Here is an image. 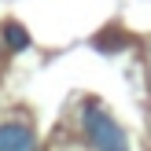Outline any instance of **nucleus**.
<instances>
[{"label": "nucleus", "mask_w": 151, "mask_h": 151, "mask_svg": "<svg viewBox=\"0 0 151 151\" xmlns=\"http://www.w3.org/2000/svg\"><path fill=\"white\" fill-rule=\"evenodd\" d=\"M81 133H85V140H88L92 151H129L125 129L111 118V111H103L92 100L81 107Z\"/></svg>", "instance_id": "1"}, {"label": "nucleus", "mask_w": 151, "mask_h": 151, "mask_svg": "<svg viewBox=\"0 0 151 151\" xmlns=\"http://www.w3.org/2000/svg\"><path fill=\"white\" fill-rule=\"evenodd\" d=\"M0 151H37V133L26 122H0Z\"/></svg>", "instance_id": "2"}, {"label": "nucleus", "mask_w": 151, "mask_h": 151, "mask_svg": "<svg viewBox=\"0 0 151 151\" xmlns=\"http://www.w3.org/2000/svg\"><path fill=\"white\" fill-rule=\"evenodd\" d=\"M4 44L11 52H22V48H29V33L19 26V22H4Z\"/></svg>", "instance_id": "3"}]
</instances>
